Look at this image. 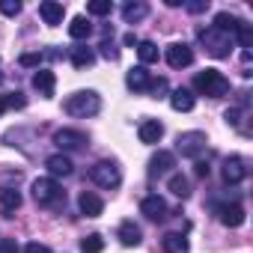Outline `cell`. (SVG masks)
<instances>
[{"label": "cell", "instance_id": "6da1fadb", "mask_svg": "<svg viewBox=\"0 0 253 253\" xmlns=\"http://www.w3.org/2000/svg\"><path fill=\"white\" fill-rule=\"evenodd\" d=\"M194 89L200 95H209V98H223L229 92V78H223L217 69H206L194 78Z\"/></svg>", "mask_w": 253, "mask_h": 253}, {"label": "cell", "instance_id": "7a4b0ae2", "mask_svg": "<svg viewBox=\"0 0 253 253\" xmlns=\"http://www.w3.org/2000/svg\"><path fill=\"white\" fill-rule=\"evenodd\" d=\"M98 110H101V98L92 89H81V92H72L66 98V113H72V116L86 119V116H95Z\"/></svg>", "mask_w": 253, "mask_h": 253}, {"label": "cell", "instance_id": "3957f363", "mask_svg": "<svg viewBox=\"0 0 253 253\" xmlns=\"http://www.w3.org/2000/svg\"><path fill=\"white\" fill-rule=\"evenodd\" d=\"M232 39H235V36H229V33H220V30H214V27H206V30H200V42L206 45V51H209L214 60H223V57H229V51H232Z\"/></svg>", "mask_w": 253, "mask_h": 253}, {"label": "cell", "instance_id": "277c9868", "mask_svg": "<svg viewBox=\"0 0 253 253\" xmlns=\"http://www.w3.org/2000/svg\"><path fill=\"white\" fill-rule=\"evenodd\" d=\"M89 179L98 185V188H119V182H122V176H119V167L113 164V161H98V164H92L89 167Z\"/></svg>", "mask_w": 253, "mask_h": 253}, {"label": "cell", "instance_id": "5b68a950", "mask_svg": "<svg viewBox=\"0 0 253 253\" xmlns=\"http://www.w3.org/2000/svg\"><path fill=\"white\" fill-rule=\"evenodd\" d=\"M33 200H36L39 206H57V203L63 200V191H60L57 179H51V176L36 179V182H33Z\"/></svg>", "mask_w": 253, "mask_h": 253}, {"label": "cell", "instance_id": "8992f818", "mask_svg": "<svg viewBox=\"0 0 253 253\" xmlns=\"http://www.w3.org/2000/svg\"><path fill=\"white\" fill-rule=\"evenodd\" d=\"M176 149H179L185 158L200 161V155L206 152V134H203V131H185V134H179Z\"/></svg>", "mask_w": 253, "mask_h": 253}, {"label": "cell", "instance_id": "52a82bcc", "mask_svg": "<svg viewBox=\"0 0 253 253\" xmlns=\"http://www.w3.org/2000/svg\"><path fill=\"white\" fill-rule=\"evenodd\" d=\"M164 57H167V63H170L173 69H185V66L194 63V51H191V45H185V42H173Z\"/></svg>", "mask_w": 253, "mask_h": 253}, {"label": "cell", "instance_id": "ba28073f", "mask_svg": "<svg viewBox=\"0 0 253 253\" xmlns=\"http://www.w3.org/2000/svg\"><path fill=\"white\" fill-rule=\"evenodd\" d=\"M220 176H223V182H226V185H238V182H244V179H247L244 158H238V155L226 158V161H223V170H220Z\"/></svg>", "mask_w": 253, "mask_h": 253}, {"label": "cell", "instance_id": "9c48e42d", "mask_svg": "<svg viewBox=\"0 0 253 253\" xmlns=\"http://www.w3.org/2000/svg\"><path fill=\"white\" fill-rule=\"evenodd\" d=\"M173 167H176V155L161 149V152H155L152 161H149V176H152V179H161V176H167Z\"/></svg>", "mask_w": 253, "mask_h": 253}, {"label": "cell", "instance_id": "30bf717a", "mask_svg": "<svg viewBox=\"0 0 253 253\" xmlns=\"http://www.w3.org/2000/svg\"><path fill=\"white\" fill-rule=\"evenodd\" d=\"M140 211H143L149 220H158V223H161V220L170 214V211H167V203H164V197H158V194H149V197L140 203Z\"/></svg>", "mask_w": 253, "mask_h": 253}, {"label": "cell", "instance_id": "8fae6325", "mask_svg": "<svg viewBox=\"0 0 253 253\" xmlns=\"http://www.w3.org/2000/svg\"><path fill=\"white\" fill-rule=\"evenodd\" d=\"M54 143H57L60 149L72 152V149H81V146H86V134H84V131L63 128V131H57V134H54Z\"/></svg>", "mask_w": 253, "mask_h": 253}, {"label": "cell", "instance_id": "7c38bea8", "mask_svg": "<svg viewBox=\"0 0 253 253\" xmlns=\"http://www.w3.org/2000/svg\"><path fill=\"white\" fill-rule=\"evenodd\" d=\"M217 217H220L223 226L235 229V226L244 223V209H241L238 203H226V206H217Z\"/></svg>", "mask_w": 253, "mask_h": 253}, {"label": "cell", "instance_id": "4fadbf2b", "mask_svg": "<svg viewBox=\"0 0 253 253\" xmlns=\"http://www.w3.org/2000/svg\"><path fill=\"white\" fill-rule=\"evenodd\" d=\"M39 15H42V21H45V24L57 27V24H63L66 6H63V3H57V0H42V3H39Z\"/></svg>", "mask_w": 253, "mask_h": 253}, {"label": "cell", "instance_id": "5bb4252c", "mask_svg": "<svg viewBox=\"0 0 253 253\" xmlns=\"http://www.w3.org/2000/svg\"><path fill=\"white\" fill-rule=\"evenodd\" d=\"M78 209H81V214H86V217H98V214L104 211V203H101V197H98V194L84 191V194L78 197Z\"/></svg>", "mask_w": 253, "mask_h": 253}, {"label": "cell", "instance_id": "9a60e30c", "mask_svg": "<svg viewBox=\"0 0 253 253\" xmlns=\"http://www.w3.org/2000/svg\"><path fill=\"white\" fill-rule=\"evenodd\" d=\"M116 238H119L125 247H137V244L143 241V232H140V226H137L134 220H125V223H119V232H116Z\"/></svg>", "mask_w": 253, "mask_h": 253}, {"label": "cell", "instance_id": "2e32d148", "mask_svg": "<svg viewBox=\"0 0 253 253\" xmlns=\"http://www.w3.org/2000/svg\"><path fill=\"white\" fill-rule=\"evenodd\" d=\"M125 84H128L134 92H146L149 84H152V78H149L146 66H134V69H128V75H125Z\"/></svg>", "mask_w": 253, "mask_h": 253}, {"label": "cell", "instance_id": "e0dca14e", "mask_svg": "<svg viewBox=\"0 0 253 253\" xmlns=\"http://www.w3.org/2000/svg\"><path fill=\"white\" fill-rule=\"evenodd\" d=\"M170 104H173V110H179V113H188V110H194L197 98H194V92H191V89H185V86H176V89L170 92Z\"/></svg>", "mask_w": 253, "mask_h": 253}, {"label": "cell", "instance_id": "ac0fdd59", "mask_svg": "<svg viewBox=\"0 0 253 253\" xmlns=\"http://www.w3.org/2000/svg\"><path fill=\"white\" fill-rule=\"evenodd\" d=\"M137 134H140L143 143H158V140L164 137V125H161L158 119H143L140 128H137Z\"/></svg>", "mask_w": 253, "mask_h": 253}, {"label": "cell", "instance_id": "d6986e66", "mask_svg": "<svg viewBox=\"0 0 253 253\" xmlns=\"http://www.w3.org/2000/svg\"><path fill=\"white\" fill-rule=\"evenodd\" d=\"M149 15V6L143 3V0H131V3H125L122 6V18H125V24H137V21H143Z\"/></svg>", "mask_w": 253, "mask_h": 253}, {"label": "cell", "instance_id": "ffe728a7", "mask_svg": "<svg viewBox=\"0 0 253 253\" xmlns=\"http://www.w3.org/2000/svg\"><path fill=\"white\" fill-rule=\"evenodd\" d=\"M18 206H21V194H18L15 188H9V185L0 188V209L6 211V217H12Z\"/></svg>", "mask_w": 253, "mask_h": 253}, {"label": "cell", "instance_id": "44dd1931", "mask_svg": "<svg viewBox=\"0 0 253 253\" xmlns=\"http://www.w3.org/2000/svg\"><path fill=\"white\" fill-rule=\"evenodd\" d=\"M33 86L45 95V98H51L54 95V86H57V78H54V72H48V69H39L36 75H33Z\"/></svg>", "mask_w": 253, "mask_h": 253}, {"label": "cell", "instance_id": "7402d4cb", "mask_svg": "<svg viewBox=\"0 0 253 253\" xmlns=\"http://www.w3.org/2000/svg\"><path fill=\"white\" fill-rule=\"evenodd\" d=\"M69 57H72V66H75V69H89V66L95 63V54H92V48H86V45H75V48L69 51Z\"/></svg>", "mask_w": 253, "mask_h": 253}, {"label": "cell", "instance_id": "603a6c76", "mask_svg": "<svg viewBox=\"0 0 253 253\" xmlns=\"http://www.w3.org/2000/svg\"><path fill=\"white\" fill-rule=\"evenodd\" d=\"M45 167H48V173H51V179H57V176H72V161L60 152V155H51L48 161H45Z\"/></svg>", "mask_w": 253, "mask_h": 253}, {"label": "cell", "instance_id": "cb8c5ba5", "mask_svg": "<svg viewBox=\"0 0 253 253\" xmlns=\"http://www.w3.org/2000/svg\"><path fill=\"white\" fill-rule=\"evenodd\" d=\"M161 244H164L167 253H188V250H191V247H188V238H185L182 232H167V235L161 238Z\"/></svg>", "mask_w": 253, "mask_h": 253}, {"label": "cell", "instance_id": "d4e9b609", "mask_svg": "<svg viewBox=\"0 0 253 253\" xmlns=\"http://www.w3.org/2000/svg\"><path fill=\"white\" fill-rule=\"evenodd\" d=\"M238 24H241V21H238V18H235L232 12H217V15H214V24H211V27H214V30H220V33H229V36H235Z\"/></svg>", "mask_w": 253, "mask_h": 253}, {"label": "cell", "instance_id": "484cf974", "mask_svg": "<svg viewBox=\"0 0 253 253\" xmlns=\"http://www.w3.org/2000/svg\"><path fill=\"white\" fill-rule=\"evenodd\" d=\"M92 33V24H89V18H84V15H78V18H72V24H69V36L72 39H86Z\"/></svg>", "mask_w": 253, "mask_h": 253}, {"label": "cell", "instance_id": "4316f807", "mask_svg": "<svg viewBox=\"0 0 253 253\" xmlns=\"http://www.w3.org/2000/svg\"><path fill=\"white\" fill-rule=\"evenodd\" d=\"M137 57H140V63H143V66H149V63H158V57H161V54H158V45L146 39V42H137Z\"/></svg>", "mask_w": 253, "mask_h": 253}, {"label": "cell", "instance_id": "83f0119b", "mask_svg": "<svg viewBox=\"0 0 253 253\" xmlns=\"http://www.w3.org/2000/svg\"><path fill=\"white\" fill-rule=\"evenodd\" d=\"M170 191H173L176 197H182V200L191 197V185H188V179H185L182 173H173V176H170Z\"/></svg>", "mask_w": 253, "mask_h": 253}, {"label": "cell", "instance_id": "f1b7e54d", "mask_svg": "<svg viewBox=\"0 0 253 253\" xmlns=\"http://www.w3.org/2000/svg\"><path fill=\"white\" fill-rule=\"evenodd\" d=\"M81 250H84V253H101V250H104V238H101L98 232H92V235H86V238L81 241Z\"/></svg>", "mask_w": 253, "mask_h": 253}, {"label": "cell", "instance_id": "f546056e", "mask_svg": "<svg viewBox=\"0 0 253 253\" xmlns=\"http://www.w3.org/2000/svg\"><path fill=\"white\" fill-rule=\"evenodd\" d=\"M86 12L89 15H110L113 3H110V0H92V3H86Z\"/></svg>", "mask_w": 253, "mask_h": 253}, {"label": "cell", "instance_id": "4dcf8cb0", "mask_svg": "<svg viewBox=\"0 0 253 253\" xmlns=\"http://www.w3.org/2000/svg\"><path fill=\"white\" fill-rule=\"evenodd\" d=\"M98 48H101V57H104V60H110V63H116V60H119V48L113 45V39H110V36H104Z\"/></svg>", "mask_w": 253, "mask_h": 253}, {"label": "cell", "instance_id": "1f68e13d", "mask_svg": "<svg viewBox=\"0 0 253 253\" xmlns=\"http://www.w3.org/2000/svg\"><path fill=\"white\" fill-rule=\"evenodd\" d=\"M235 33H238V42H241V48H244V51H250V48H253V30H250V24H244V21H241Z\"/></svg>", "mask_w": 253, "mask_h": 253}, {"label": "cell", "instance_id": "d6a6232c", "mask_svg": "<svg viewBox=\"0 0 253 253\" xmlns=\"http://www.w3.org/2000/svg\"><path fill=\"white\" fill-rule=\"evenodd\" d=\"M0 12L9 15V18H15L21 12V3H18V0H0Z\"/></svg>", "mask_w": 253, "mask_h": 253}, {"label": "cell", "instance_id": "836d02e7", "mask_svg": "<svg viewBox=\"0 0 253 253\" xmlns=\"http://www.w3.org/2000/svg\"><path fill=\"white\" fill-rule=\"evenodd\" d=\"M241 116H244V110H241V107H229V110L223 113V119L232 125V128H241Z\"/></svg>", "mask_w": 253, "mask_h": 253}, {"label": "cell", "instance_id": "e575fe53", "mask_svg": "<svg viewBox=\"0 0 253 253\" xmlns=\"http://www.w3.org/2000/svg\"><path fill=\"white\" fill-rule=\"evenodd\" d=\"M185 9H188L191 15H200V12L209 9V0H191V3H185Z\"/></svg>", "mask_w": 253, "mask_h": 253}, {"label": "cell", "instance_id": "d590c367", "mask_svg": "<svg viewBox=\"0 0 253 253\" xmlns=\"http://www.w3.org/2000/svg\"><path fill=\"white\" fill-rule=\"evenodd\" d=\"M149 92H155V98H164V92H167V81H164V78L152 81V84H149Z\"/></svg>", "mask_w": 253, "mask_h": 253}, {"label": "cell", "instance_id": "8d00e7d4", "mask_svg": "<svg viewBox=\"0 0 253 253\" xmlns=\"http://www.w3.org/2000/svg\"><path fill=\"white\" fill-rule=\"evenodd\" d=\"M6 101H9V107H24L27 104V98H24V92H6Z\"/></svg>", "mask_w": 253, "mask_h": 253}, {"label": "cell", "instance_id": "74e56055", "mask_svg": "<svg viewBox=\"0 0 253 253\" xmlns=\"http://www.w3.org/2000/svg\"><path fill=\"white\" fill-rule=\"evenodd\" d=\"M209 173H211L209 161H197V164H194V176H197V179H209Z\"/></svg>", "mask_w": 253, "mask_h": 253}, {"label": "cell", "instance_id": "f35d334b", "mask_svg": "<svg viewBox=\"0 0 253 253\" xmlns=\"http://www.w3.org/2000/svg\"><path fill=\"white\" fill-rule=\"evenodd\" d=\"M45 57L42 54H21V66H39Z\"/></svg>", "mask_w": 253, "mask_h": 253}, {"label": "cell", "instance_id": "ab89813d", "mask_svg": "<svg viewBox=\"0 0 253 253\" xmlns=\"http://www.w3.org/2000/svg\"><path fill=\"white\" fill-rule=\"evenodd\" d=\"M24 253H51V247H45V244H39V241H30V244L24 247Z\"/></svg>", "mask_w": 253, "mask_h": 253}, {"label": "cell", "instance_id": "60d3db41", "mask_svg": "<svg viewBox=\"0 0 253 253\" xmlns=\"http://www.w3.org/2000/svg\"><path fill=\"white\" fill-rule=\"evenodd\" d=\"M0 253H18V244L12 238H3V241H0Z\"/></svg>", "mask_w": 253, "mask_h": 253}, {"label": "cell", "instance_id": "b9f144b4", "mask_svg": "<svg viewBox=\"0 0 253 253\" xmlns=\"http://www.w3.org/2000/svg\"><path fill=\"white\" fill-rule=\"evenodd\" d=\"M125 45H128V48H137V36L134 33H125V39H122Z\"/></svg>", "mask_w": 253, "mask_h": 253}, {"label": "cell", "instance_id": "7bdbcfd3", "mask_svg": "<svg viewBox=\"0 0 253 253\" xmlns=\"http://www.w3.org/2000/svg\"><path fill=\"white\" fill-rule=\"evenodd\" d=\"M9 110V101H6V95H0V113H6Z\"/></svg>", "mask_w": 253, "mask_h": 253}, {"label": "cell", "instance_id": "ee69618b", "mask_svg": "<svg viewBox=\"0 0 253 253\" xmlns=\"http://www.w3.org/2000/svg\"><path fill=\"white\" fill-rule=\"evenodd\" d=\"M0 81H3V75H0Z\"/></svg>", "mask_w": 253, "mask_h": 253}]
</instances>
